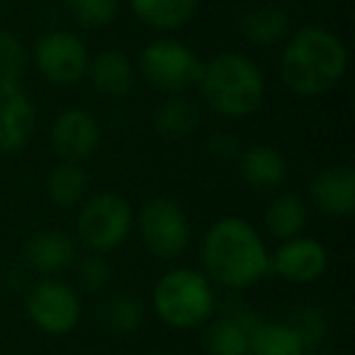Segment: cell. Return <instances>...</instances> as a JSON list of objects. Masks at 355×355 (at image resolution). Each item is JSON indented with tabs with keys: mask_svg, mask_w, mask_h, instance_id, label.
I'll list each match as a JSON object with an SVG mask.
<instances>
[{
	"mask_svg": "<svg viewBox=\"0 0 355 355\" xmlns=\"http://www.w3.org/2000/svg\"><path fill=\"white\" fill-rule=\"evenodd\" d=\"M304 340L290 321H258L248 331V355H306Z\"/></svg>",
	"mask_w": 355,
	"mask_h": 355,
	"instance_id": "obj_19",
	"label": "cell"
},
{
	"mask_svg": "<svg viewBox=\"0 0 355 355\" xmlns=\"http://www.w3.org/2000/svg\"><path fill=\"white\" fill-rule=\"evenodd\" d=\"M306 355H314V353H306Z\"/></svg>",
	"mask_w": 355,
	"mask_h": 355,
	"instance_id": "obj_31",
	"label": "cell"
},
{
	"mask_svg": "<svg viewBox=\"0 0 355 355\" xmlns=\"http://www.w3.org/2000/svg\"><path fill=\"white\" fill-rule=\"evenodd\" d=\"M103 326L114 336H129L141 326L144 309L139 304L137 297L129 292H117L103 304V314H100Z\"/></svg>",
	"mask_w": 355,
	"mask_h": 355,
	"instance_id": "obj_24",
	"label": "cell"
},
{
	"mask_svg": "<svg viewBox=\"0 0 355 355\" xmlns=\"http://www.w3.org/2000/svg\"><path fill=\"white\" fill-rule=\"evenodd\" d=\"M132 227V205L117 193H98L80 207L76 219V236L88 251L107 253L127 241Z\"/></svg>",
	"mask_w": 355,
	"mask_h": 355,
	"instance_id": "obj_5",
	"label": "cell"
},
{
	"mask_svg": "<svg viewBox=\"0 0 355 355\" xmlns=\"http://www.w3.org/2000/svg\"><path fill=\"white\" fill-rule=\"evenodd\" d=\"M27 71V51L20 37L0 30V83H22Z\"/></svg>",
	"mask_w": 355,
	"mask_h": 355,
	"instance_id": "obj_26",
	"label": "cell"
},
{
	"mask_svg": "<svg viewBox=\"0 0 355 355\" xmlns=\"http://www.w3.org/2000/svg\"><path fill=\"white\" fill-rule=\"evenodd\" d=\"M93 88L110 98H124L134 85V66L124 51L105 49L90 56L88 73Z\"/></svg>",
	"mask_w": 355,
	"mask_h": 355,
	"instance_id": "obj_17",
	"label": "cell"
},
{
	"mask_svg": "<svg viewBox=\"0 0 355 355\" xmlns=\"http://www.w3.org/2000/svg\"><path fill=\"white\" fill-rule=\"evenodd\" d=\"M148 355H168V353H161V350H153V353H148Z\"/></svg>",
	"mask_w": 355,
	"mask_h": 355,
	"instance_id": "obj_30",
	"label": "cell"
},
{
	"mask_svg": "<svg viewBox=\"0 0 355 355\" xmlns=\"http://www.w3.org/2000/svg\"><path fill=\"white\" fill-rule=\"evenodd\" d=\"M134 17L158 32L188 25L198 12V0H129Z\"/></svg>",
	"mask_w": 355,
	"mask_h": 355,
	"instance_id": "obj_21",
	"label": "cell"
},
{
	"mask_svg": "<svg viewBox=\"0 0 355 355\" xmlns=\"http://www.w3.org/2000/svg\"><path fill=\"white\" fill-rule=\"evenodd\" d=\"M151 304L166 326L190 331L212 319L217 311V292L205 272L195 268H173L156 280Z\"/></svg>",
	"mask_w": 355,
	"mask_h": 355,
	"instance_id": "obj_4",
	"label": "cell"
},
{
	"mask_svg": "<svg viewBox=\"0 0 355 355\" xmlns=\"http://www.w3.org/2000/svg\"><path fill=\"white\" fill-rule=\"evenodd\" d=\"M46 193L56 207H76L88 193V175L78 163L61 161L46 178Z\"/></svg>",
	"mask_w": 355,
	"mask_h": 355,
	"instance_id": "obj_23",
	"label": "cell"
},
{
	"mask_svg": "<svg viewBox=\"0 0 355 355\" xmlns=\"http://www.w3.org/2000/svg\"><path fill=\"white\" fill-rule=\"evenodd\" d=\"M239 173L243 183L256 190H272L282 185L287 175V163L277 148L266 144H253L239 153Z\"/></svg>",
	"mask_w": 355,
	"mask_h": 355,
	"instance_id": "obj_16",
	"label": "cell"
},
{
	"mask_svg": "<svg viewBox=\"0 0 355 355\" xmlns=\"http://www.w3.org/2000/svg\"><path fill=\"white\" fill-rule=\"evenodd\" d=\"M261 321V316L246 309V304H234L224 316L214 319L205 331L207 355H248V331Z\"/></svg>",
	"mask_w": 355,
	"mask_h": 355,
	"instance_id": "obj_15",
	"label": "cell"
},
{
	"mask_svg": "<svg viewBox=\"0 0 355 355\" xmlns=\"http://www.w3.org/2000/svg\"><path fill=\"white\" fill-rule=\"evenodd\" d=\"M37 110L22 83H0V151H22L35 137Z\"/></svg>",
	"mask_w": 355,
	"mask_h": 355,
	"instance_id": "obj_12",
	"label": "cell"
},
{
	"mask_svg": "<svg viewBox=\"0 0 355 355\" xmlns=\"http://www.w3.org/2000/svg\"><path fill=\"white\" fill-rule=\"evenodd\" d=\"M209 153L219 161H232L239 153V139L232 132H214L209 137Z\"/></svg>",
	"mask_w": 355,
	"mask_h": 355,
	"instance_id": "obj_29",
	"label": "cell"
},
{
	"mask_svg": "<svg viewBox=\"0 0 355 355\" xmlns=\"http://www.w3.org/2000/svg\"><path fill=\"white\" fill-rule=\"evenodd\" d=\"M198 88L207 107L219 117L246 119L266 100V76L246 54L222 51L202 66Z\"/></svg>",
	"mask_w": 355,
	"mask_h": 355,
	"instance_id": "obj_3",
	"label": "cell"
},
{
	"mask_svg": "<svg viewBox=\"0 0 355 355\" xmlns=\"http://www.w3.org/2000/svg\"><path fill=\"white\" fill-rule=\"evenodd\" d=\"M348 71V51L336 32L306 25L285 40L280 76L287 90L300 98H319L336 88Z\"/></svg>",
	"mask_w": 355,
	"mask_h": 355,
	"instance_id": "obj_2",
	"label": "cell"
},
{
	"mask_svg": "<svg viewBox=\"0 0 355 355\" xmlns=\"http://www.w3.org/2000/svg\"><path fill=\"white\" fill-rule=\"evenodd\" d=\"M27 314L40 331L49 336H66L80 321V297L69 282L44 277L27 292Z\"/></svg>",
	"mask_w": 355,
	"mask_h": 355,
	"instance_id": "obj_8",
	"label": "cell"
},
{
	"mask_svg": "<svg viewBox=\"0 0 355 355\" xmlns=\"http://www.w3.org/2000/svg\"><path fill=\"white\" fill-rule=\"evenodd\" d=\"M241 35L256 46H277L285 44V40L292 35V22L287 10L280 6H256L246 10L239 20Z\"/></svg>",
	"mask_w": 355,
	"mask_h": 355,
	"instance_id": "obj_18",
	"label": "cell"
},
{
	"mask_svg": "<svg viewBox=\"0 0 355 355\" xmlns=\"http://www.w3.org/2000/svg\"><path fill=\"white\" fill-rule=\"evenodd\" d=\"M141 243L153 258L175 261L190 246L188 214L173 198L156 195L146 200L137 217Z\"/></svg>",
	"mask_w": 355,
	"mask_h": 355,
	"instance_id": "obj_7",
	"label": "cell"
},
{
	"mask_svg": "<svg viewBox=\"0 0 355 355\" xmlns=\"http://www.w3.org/2000/svg\"><path fill=\"white\" fill-rule=\"evenodd\" d=\"M329 268V253L324 243L311 236H295L280 241V246L270 253V272L280 280L295 285L316 282Z\"/></svg>",
	"mask_w": 355,
	"mask_h": 355,
	"instance_id": "obj_10",
	"label": "cell"
},
{
	"mask_svg": "<svg viewBox=\"0 0 355 355\" xmlns=\"http://www.w3.org/2000/svg\"><path fill=\"white\" fill-rule=\"evenodd\" d=\"M35 64L51 85L69 88L85 78L90 54L78 35L69 30H51L35 42Z\"/></svg>",
	"mask_w": 355,
	"mask_h": 355,
	"instance_id": "obj_9",
	"label": "cell"
},
{
	"mask_svg": "<svg viewBox=\"0 0 355 355\" xmlns=\"http://www.w3.org/2000/svg\"><path fill=\"white\" fill-rule=\"evenodd\" d=\"M76 280L80 290L88 295L107 290V285L112 282V266L105 258V253L90 251L83 258H76Z\"/></svg>",
	"mask_w": 355,
	"mask_h": 355,
	"instance_id": "obj_25",
	"label": "cell"
},
{
	"mask_svg": "<svg viewBox=\"0 0 355 355\" xmlns=\"http://www.w3.org/2000/svg\"><path fill=\"white\" fill-rule=\"evenodd\" d=\"M205 275L224 290H246L270 272V251L251 222L243 217H222L202 239Z\"/></svg>",
	"mask_w": 355,
	"mask_h": 355,
	"instance_id": "obj_1",
	"label": "cell"
},
{
	"mask_svg": "<svg viewBox=\"0 0 355 355\" xmlns=\"http://www.w3.org/2000/svg\"><path fill=\"white\" fill-rule=\"evenodd\" d=\"M200 127V107L193 98L183 93H173L163 100L153 112V129L168 141L185 139Z\"/></svg>",
	"mask_w": 355,
	"mask_h": 355,
	"instance_id": "obj_20",
	"label": "cell"
},
{
	"mask_svg": "<svg viewBox=\"0 0 355 355\" xmlns=\"http://www.w3.org/2000/svg\"><path fill=\"white\" fill-rule=\"evenodd\" d=\"M205 61L178 40H153L139 54V71L151 88L163 93H185L202 76Z\"/></svg>",
	"mask_w": 355,
	"mask_h": 355,
	"instance_id": "obj_6",
	"label": "cell"
},
{
	"mask_svg": "<svg viewBox=\"0 0 355 355\" xmlns=\"http://www.w3.org/2000/svg\"><path fill=\"white\" fill-rule=\"evenodd\" d=\"M100 122L90 110L69 107L51 124V146L61 161L80 163L98 148Z\"/></svg>",
	"mask_w": 355,
	"mask_h": 355,
	"instance_id": "obj_11",
	"label": "cell"
},
{
	"mask_svg": "<svg viewBox=\"0 0 355 355\" xmlns=\"http://www.w3.org/2000/svg\"><path fill=\"white\" fill-rule=\"evenodd\" d=\"M309 195L316 209L326 217L345 219L355 209V168L334 166L314 175L309 185Z\"/></svg>",
	"mask_w": 355,
	"mask_h": 355,
	"instance_id": "obj_14",
	"label": "cell"
},
{
	"mask_svg": "<svg viewBox=\"0 0 355 355\" xmlns=\"http://www.w3.org/2000/svg\"><path fill=\"white\" fill-rule=\"evenodd\" d=\"M290 324L295 326L297 334L302 336L306 350L314 348V345H319L321 340L326 338V331H329L324 311L316 309V306H300V309H295L292 311Z\"/></svg>",
	"mask_w": 355,
	"mask_h": 355,
	"instance_id": "obj_28",
	"label": "cell"
},
{
	"mask_svg": "<svg viewBox=\"0 0 355 355\" xmlns=\"http://www.w3.org/2000/svg\"><path fill=\"white\" fill-rule=\"evenodd\" d=\"M71 17L88 30L107 27L117 17L119 0H66Z\"/></svg>",
	"mask_w": 355,
	"mask_h": 355,
	"instance_id": "obj_27",
	"label": "cell"
},
{
	"mask_svg": "<svg viewBox=\"0 0 355 355\" xmlns=\"http://www.w3.org/2000/svg\"><path fill=\"white\" fill-rule=\"evenodd\" d=\"M263 222H266V229L272 239L287 241V239L302 236L306 222H309V209L300 195L285 193L268 202Z\"/></svg>",
	"mask_w": 355,
	"mask_h": 355,
	"instance_id": "obj_22",
	"label": "cell"
},
{
	"mask_svg": "<svg viewBox=\"0 0 355 355\" xmlns=\"http://www.w3.org/2000/svg\"><path fill=\"white\" fill-rule=\"evenodd\" d=\"M76 258H78L76 239L59 229L35 234L22 248V261L40 275H59L73 266Z\"/></svg>",
	"mask_w": 355,
	"mask_h": 355,
	"instance_id": "obj_13",
	"label": "cell"
}]
</instances>
